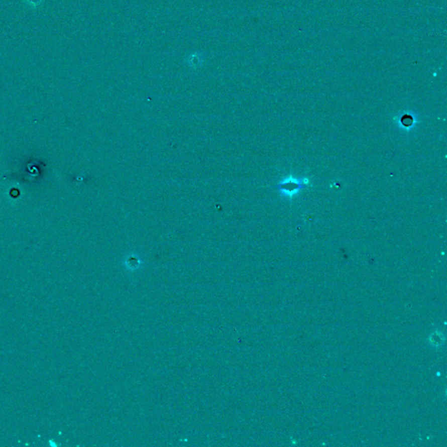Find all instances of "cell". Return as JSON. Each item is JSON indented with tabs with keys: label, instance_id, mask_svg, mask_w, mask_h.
Wrapping results in <instances>:
<instances>
[{
	"label": "cell",
	"instance_id": "6da1fadb",
	"mask_svg": "<svg viewBox=\"0 0 447 447\" xmlns=\"http://www.w3.org/2000/svg\"><path fill=\"white\" fill-rule=\"evenodd\" d=\"M301 187H302L301 186V184L296 183L294 180L287 181V183L281 184V189L284 190H287V191H290V193H293L294 190H298Z\"/></svg>",
	"mask_w": 447,
	"mask_h": 447
}]
</instances>
